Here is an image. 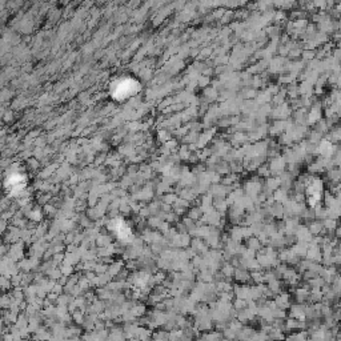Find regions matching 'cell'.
<instances>
[{
    "label": "cell",
    "instance_id": "1",
    "mask_svg": "<svg viewBox=\"0 0 341 341\" xmlns=\"http://www.w3.org/2000/svg\"><path fill=\"white\" fill-rule=\"evenodd\" d=\"M152 332L148 330V329H139V333H137V337H139L140 341H148Z\"/></svg>",
    "mask_w": 341,
    "mask_h": 341
},
{
    "label": "cell",
    "instance_id": "2",
    "mask_svg": "<svg viewBox=\"0 0 341 341\" xmlns=\"http://www.w3.org/2000/svg\"><path fill=\"white\" fill-rule=\"evenodd\" d=\"M153 341H169L168 340V333L164 330H159L153 334Z\"/></svg>",
    "mask_w": 341,
    "mask_h": 341
}]
</instances>
